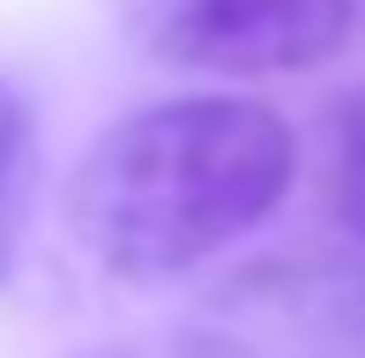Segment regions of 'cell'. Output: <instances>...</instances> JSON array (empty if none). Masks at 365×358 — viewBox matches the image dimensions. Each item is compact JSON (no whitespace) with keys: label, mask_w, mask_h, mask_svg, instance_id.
Masks as SVG:
<instances>
[{"label":"cell","mask_w":365,"mask_h":358,"mask_svg":"<svg viewBox=\"0 0 365 358\" xmlns=\"http://www.w3.org/2000/svg\"><path fill=\"white\" fill-rule=\"evenodd\" d=\"M127 38L194 75H306L351 38V0H120Z\"/></svg>","instance_id":"7a4b0ae2"},{"label":"cell","mask_w":365,"mask_h":358,"mask_svg":"<svg viewBox=\"0 0 365 358\" xmlns=\"http://www.w3.org/2000/svg\"><path fill=\"white\" fill-rule=\"evenodd\" d=\"M30 202H38V112L15 83H0V291L23 254Z\"/></svg>","instance_id":"3957f363"},{"label":"cell","mask_w":365,"mask_h":358,"mask_svg":"<svg viewBox=\"0 0 365 358\" xmlns=\"http://www.w3.org/2000/svg\"><path fill=\"white\" fill-rule=\"evenodd\" d=\"M328 187H336V217L365 239V90L336 112V157H328Z\"/></svg>","instance_id":"277c9868"},{"label":"cell","mask_w":365,"mask_h":358,"mask_svg":"<svg viewBox=\"0 0 365 358\" xmlns=\"http://www.w3.org/2000/svg\"><path fill=\"white\" fill-rule=\"evenodd\" d=\"M298 142L254 97L142 105L82 150L68 232L105 276L164 284L202 269L291 194Z\"/></svg>","instance_id":"6da1fadb"}]
</instances>
